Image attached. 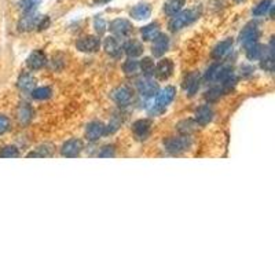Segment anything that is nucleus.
<instances>
[{"label":"nucleus","instance_id":"37","mask_svg":"<svg viewBox=\"0 0 275 275\" xmlns=\"http://www.w3.org/2000/svg\"><path fill=\"white\" fill-rule=\"evenodd\" d=\"M114 146L113 145H106L100 149V152L98 153V156L102 157V158H108V157H114Z\"/></svg>","mask_w":275,"mask_h":275},{"label":"nucleus","instance_id":"3","mask_svg":"<svg viewBox=\"0 0 275 275\" xmlns=\"http://www.w3.org/2000/svg\"><path fill=\"white\" fill-rule=\"evenodd\" d=\"M232 75V67L230 65H212L205 73V81H222Z\"/></svg>","mask_w":275,"mask_h":275},{"label":"nucleus","instance_id":"20","mask_svg":"<svg viewBox=\"0 0 275 275\" xmlns=\"http://www.w3.org/2000/svg\"><path fill=\"white\" fill-rule=\"evenodd\" d=\"M199 88V75L198 73H190L189 76L186 77L185 80V90L189 96L197 94Z\"/></svg>","mask_w":275,"mask_h":275},{"label":"nucleus","instance_id":"21","mask_svg":"<svg viewBox=\"0 0 275 275\" xmlns=\"http://www.w3.org/2000/svg\"><path fill=\"white\" fill-rule=\"evenodd\" d=\"M123 50L129 58H136L143 54L142 43L138 42V40H129V42H127V43L124 44Z\"/></svg>","mask_w":275,"mask_h":275},{"label":"nucleus","instance_id":"18","mask_svg":"<svg viewBox=\"0 0 275 275\" xmlns=\"http://www.w3.org/2000/svg\"><path fill=\"white\" fill-rule=\"evenodd\" d=\"M105 51L110 54L112 57H120L123 54V46L120 44V42L116 38H106L104 42Z\"/></svg>","mask_w":275,"mask_h":275},{"label":"nucleus","instance_id":"30","mask_svg":"<svg viewBox=\"0 0 275 275\" xmlns=\"http://www.w3.org/2000/svg\"><path fill=\"white\" fill-rule=\"evenodd\" d=\"M263 52H264V47L260 46L259 43H253L247 47V57L249 61H257V59H260Z\"/></svg>","mask_w":275,"mask_h":275},{"label":"nucleus","instance_id":"7","mask_svg":"<svg viewBox=\"0 0 275 275\" xmlns=\"http://www.w3.org/2000/svg\"><path fill=\"white\" fill-rule=\"evenodd\" d=\"M76 47L81 52H96L100 47V40L95 36H84L77 40Z\"/></svg>","mask_w":275,"mask_h":275},{"label":"nucleus","instance_id":"5","mask_svg":"<svg viewBox=\"0 0 275 275\" xmlns=\"http://www.w3.org/2000/svg\"><path fill=\"white\" fill-rule=\"evenodd\" d=\"M176 95V88L172 86L165 87L164 90L158 91L156 94V104H154V109L157 112H162L168 105L171 104Z\"/></svg>","mask_w":275,"mask_h":275},{"label":"nucleus","instance_id":"13","mask_svg":"<svg viewBox=\"0 0 275 275\" xmlns=\"http://www.w3.org/2000/svg\"><path fill=\"white\" fill-rule=\"evenodd\" d=\"M169 48V38L166 35H158L152 44V52L154 57H162L165 51Z\"/></svg>","mask_w":275,"mask_h":275},{"label":"nucleus","instance_id":"33","mask_svg":"<svg viewBox=\"0 0 275 275\" xmlns=\"http://www.w3.org/2000/svg\"><path fill=\"white\" fill-rule=\"evenodd\" d=\"M194 129V123L190 121V120H185V121H181V123L178 124V131L183 133V135H186V136H189L190 133L193 132Z\"/></svg>","mask_w":275,"mask_h":275},{"label":"nucleus","instance_id":"31","mask_svg":"<svg viewBox=\"0 0 275 275\" xmlns=\"http://www.w3.org/2000/svg\"><path fill=\"white\" fill-rule=\"evenodd\" d=\"M30 94H32V98H33V99L43 100L48 99V98L51 96L52 91L50 87H39V88H35V90L30 91Z\"/></svg>","mask_w":275,"mask_h":275},{"label":"nucleus","instance_id":"23","mask_svg":"<svg viewBox=\"0 0 275 275\" xmlns=\"http://www.w3.org/2000/svg\"><path fill=\"white\" fill-rule=\"evenodd\" d=\"M185 3L186 0H165V3H164V11H165L166 15L174 17V15L178 14L179 11H182Z\"/></svg>","mask_w":275,"mask_h":275},{"label":"nucleus","instance_id":"39","mask_svg":"<svg viewBox=\"0 0 275 275\" xmlns=\"http://www.w3.org/2000/svg\"><path fill=\"white\" fill-rule=\"evenodd\" d=\"M235 3H242V2H245V0H234Z\"/></svg>","mask_w":275,"mask_h":275},{"label":"nucleus","instance_id":"26","mask_svg":"<svg viewBox=\"0 0 275 275\" xmlns=\"http://www.w3.org/2000/svg\"><path fill=\"white\" fill-rule=\"evenodd\" d=\"M19 90L22 91H32L36 86V79H35L32 75L29 73H25V75H21L18 79V83H17Z\"/></svg>","mask_w":275,"mask_h":275},{"label":"nucleus","instance_id":"8","mask_svg":"<svg viewBox=\"0 0 275 275\" xmlns=\"http://www.w3.org/2000/svg\"><path fill=\"white\" fill-rule=\"evenodd\" d=\"M112 99L116 102L120 106H127V105L131 104V100H132V91L128 87H117L116 90L112 92Z\"/></svg>","mask_w":275,"mask_h":275},{"label":"nucleus","instance_id":"32","mask_svg":"<svg viewBox=\"0 0 275 275\" xmlns=\"http://www.w3.org/2000/svg\"><path fill=\"white\" fill-rule=\"evenodd\" d=\"M39 5H40V0H19L18 3L19 9L24 13H33Z\"/></svg>","mask_w":275,"mask_h":275},{"label":"nucleus","instance_id":"4","mask_svg":"<svg viewBox=\"0 0 275 275\" xmlns=\"http://www.w3.org/2000/svg\"><path fill=\"white\" fill-rule=\"evenodd\" d=\"M166 152L172 153V154H178V153L186 152L190 146H191V141L189 136H178V138H169L164 142Z\"/></svg>","mask_w":275,"mask_h":275},{"label":"nucleus","instance_id":"19","mask_svg":"<svg viewBox=\"0 0 275 275\" xmlns=\"http://www.w3.org/2000/svg\"><path fill=\"white\" fill-rule=\"evenodd\" d=\"M214 119V110L209 106H201L197 112H195V123L198 125H207Z\"/></svg>","mask_w":275,"mask_h":275},{"label":"nucleus","instance_id":"29","mask_svg":"<svg viewBox=\"0 0 275 275\" xmlns=\"http://www.w3.org/2000/svg\"><path fill=\"white\" fill-rule=\"evenodd\" d=\"M154 67H156V65H154V61L152 58L146 57L139 62V69L145 77H152L154 75Z\"/></svg>","mask_w":275,"mask_h":275},{"label":"nucleus","instance_id":"9","mask_svg":"<svg viewBox=\"0 0 275 275\" xmlns=\"http://www.w3.org/2000/svg\"><path fill=\"white\" fill-rule=\"evenodd\" d=\"M136 88L139 91V94L143 96H154L158 92V84L156 81L152 80L150 77H145L142 80H139L136 83Z\"/></svg>","mask_w":275,"mask_h":275},{"label":"nucleus","instance_id":"36","mask_svg":"<svg viewBox=\"0 0 275 275\" xmlns=\"http://www.w3.org/2000/svg\"><path fill=\"white\" fill-rule=\"evenodd\" d=\"M94 28L95 32L99 35V36H102V35L106 32V22H105V19L102 18V17H96V18L94 19Z\"/></svg>","mask_w":275,"mask_h":275},{"label":"nucleus","instance_id":"27","mask_svg":"<svg viewBox=\"0 0 275 275\" xmlns=\"http://www.w3.org/2000/svg\"><path fill=\"white\" fill-rule=\"evenodd\" d=\"M272 7H274V2L272 0H261L260 3L253 9V15L256 17H263L272 11Z\"/></svg>","mask_w":275,"mask_h":275},{"label":"nucleus","instance_id":"28","mask_svg":"<svg viewBox=\"0 0 275 275\" xmlns=\"http://www.w3.org/2000/svg\"><path fill=\"white\" fill-rule=\"evenodd\" d=\"M123 71L128 77L136 76L138 73L141 72V69H139V62H138L136 59H133V58H128L127 61L124 62Z\"/></svg>","mask_w":275,"mask_h":275},{"label":"nucleus","instance_id":"1","mask_svg":"<svg viewBox=\"0 0 275 275\" xmlns=\"http://www.w3.org/2000/svg\"><path fill=\"white\" fill-rule=\"evenodd\" d=\"M198 10L195 9H190L185 10V11H179L178 14H175L172 17V19L169 21V29L172 32H176V30H181V29L186 28L187 25L193 24L195 19L198 18Z\"/></svg>","mask_w":275,"mask_h":275},{"label":"nucleus","instance_id":"25","mask_svg":"<svg viewBox=\"0 0 275 275\" xmlns=\"http://www.w3.org/2000/svg\"><path fill=\"white\" fill-rule=\"evenodd\" d=\"M160 35V25L157 22L149 24L142 28V39L145 42H152Z\"/></svg>","mask_w":275,"mask_h":275},{"label":"nucleus","instance_id":"16","mask_svg":"<svg viewBox=\"0 0 275 275\" xmlns=\"http://www.w3.org/2000/svg\"><path fill=\"white\" fill-rule=\"evenodd\" d=\"M47 62V58H46V54L43 51H33L26 59V65L30 71H39L46 65Z\"/></svg>","mask_w":275,"mask_h":275},{"label":"nucleus","instance_id":"38","mask_svg":"<svg viewBox=\"0 0 275 275\" xmlns=\"http://www.w3.org/2000/svg\"><path fill=\"white\" fill-rule=\"evenodd\" d=\"M10 129V119L5 114H0V135H5Z\"/></svg>","mask_w":275,"mask_h":275},{"label":"nucleus","instance_id":"6","mask_svg":"<svg viewBox=\"0 0 275 275\" xmlns=\"http://www.w3.org/2000/svg\"><path fill=\"white\" fill-rule=\"evenodd\" d=\"M110 32L117 36V38H127L131 30H132V24L129 22L128 19L125 18H117L110 22Z\"/></svg>","mask_w":275,"mask_h":275},{"label":"nucleus","instance_id":"12","mask_svg":"<svg viewBox=\"0 0 275 275\" xmlns=\"http://www.w3.org/2000/svg\"><path fill=\"white\" fill-rule=\"evenodd\" d=\"M174 73V62L171 59H161V61L158 62L154 67V75H156L160 80H166V79H169L171 75Z\"/></svg>","mask_w":275,"mask_h":275},{"label":"nucleus","instance_id":"11","mask_svg":"<svg viewBox=\"0 0 275 275\" xmlns=\"http://www.w3.org/2000/svg\"><path fill=\"white\" fill-rule=\"evenodd\" d=\"M83 150V142L80 139H71L67 142L63 143L61 149V154L63 157L72 158V157H77Z\"/></svg>","mask_w":275,"mask_h":275},{"label":"nucleus","instance_id":"35","mask_svg":"<svg viewBox=\"0 0 275 275\" xmlns=\"http://www.w3.org/2000/svg\"><path fill=\"white\" fill-rule=\"evenodd\" d=\"M223 94L224 92L223 90H222V87H214V88H211V90L207 91L205 99L209 100V102H215V100H218Z\"/></svg>","mask_w":275,"mask_h":275},{"label":"nucleus","instance_id":"2","mask_svg":"<svg viewBox=\"0 0 275 275\" xmlns=\"http://www.w3.org/2000/svg\"><path fill=\"white\" fill-rule=\"evenodd\" d=\"M260 38V29L256 22H249V24L242 29L239 33V43L242 46H251L253 43H257V40Z\"/></svg>","mask_w":275,"mask_h":275},{"label":"nucleus","instance_id":"14","mask_svg":"<svg viewBox=\"0 0 275 275\" xmlns=\"http://www.w3.org/2000/svg\"><path fill=\"white\" fill-rule=\"evenodd\" d=\"M105 125L100 121H92L87 125L86 129V138L90 142H96L102 135H105Z\"/></svg>","mask_w":275,"mask_h":275},{"label":"nucleus","instance_id":"22","mask_svg":"<svg viewBox=\"0 0 275 275\" xmlns=\"http://www.w3.org/2000/svg\"><path fill=\"white\" fill-rule=\"evenodd\" d=\"M33 117V109L28 104H21L17 109V119L21 124H29Z\"/></svg>","mask_w":275,"mask_h":275},{"label":"nucleus","instance_id":"17","mask_svg":"<svg viewBox=\"0 0 275 275\" xmlns=\"http://www.w3.org/2000/svg\"><path fill=\"white\" fill-rule=\"evenodd\" d=\"M129 15H131L133 19H136V21L147 19L152 15V6L149 5V3H139V5H136L131 10Z\"/></svg>","mask_w":275,"mask_h":275},{"label":"nucleus","instance_id":"15","mask_svg":"<svg viewBox=\"0 0 275 275\" xmlns=\"http://www.w3.org/2000/svg\"><path fill=\"white\" fill-rule=\"evenodd\" d=\"M150 129H152V123L149 120H138L132 125V131L135 133V136L141 141L147 139V136L150 135Z\"/></svg>","mask_w":275,"mask_h":275},{"label":"nucleus","instance_id":"10","mask_svg":"<svg viewBox=\"0 0 275 275\" xmlns=\"http://www.w3.org/2000/svg\"><path fill=\"white\" fill-rule=\"evenodd\" d=\"M42 17L36 13H25V15L22 18L19 19L18 22V29L22 30V32H28V30H32V29L38 28L39 22H40Z\"/></svg>","mask_w":275,"mask_h":275},{"label":"nucleus","instance_id":"34","mask_svg":"<svg viewBox=\"0 0 275 275\" xmlns=\"http://www.w3.org/2000/svg\"><path fill=\"white\" fill-rule=\"evenodd\" d=\"M0 157L3 158H15V157H19L18 149L15 146H5L0 149Z\"/></svg>","mask_w":275,"mask_h":275},{"label":"nucleus","instance_id":"24","mask_svg":"<svg viewBox=\"0 0 275 275\" xmlns=\"http://www.w3.org/2000/svg\"><path fill=\"white\" fill-rule=\"evenodd\" d=\"M232 47V39H226L223 42H220V43L214 48V51H212V57L215 59H222V58L227 54Z\"/></svg>","mask_w":275,"mask_h":275}]
</instances>
